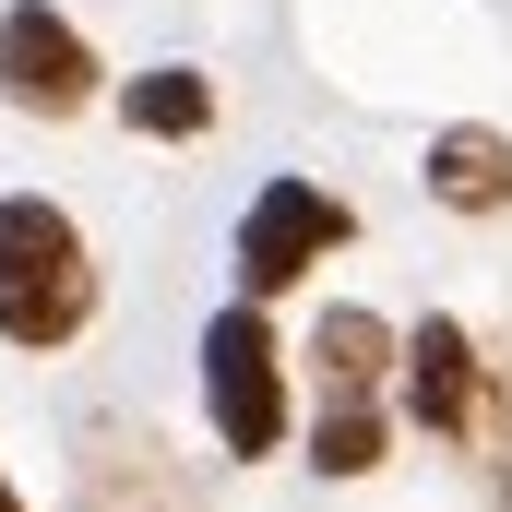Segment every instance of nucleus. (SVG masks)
<instances>
[{"mask_svg": "<svg viewBox=\"0 0 512 512\" xmlns=\"http://www.w3.org/2000/svg\"><path fill=\"white\" fill-rule=\"evenodd\" d=\"M96 322V251L84 227L48 203V191H12L0 203V346H72Z\"/></svg>", "mask_w": 512, "mask_h": 512, "instance_id": "obj_1", "label": "nucleus"}, {"mask_svg": "<svg viewBox=\"0 0 512 512\" xmlns=\"http://www.w3.org/2000/svg\"><path fill=\"white\" fill-rule=\"evenodd\" d=\"M203 417H215V441H227L239 465L286 453V346H274L262 298H227V310L203 322Z\"/></svg>", "mask_w": 512, "mask_h": 512, "instance_id": "obj_2", "label": "nucleus"}, {"mask_svg": "<svg viewBox=\"0 0 512 512\" xmlns=\"http://www.w3.org/2000/svg\"><path fill=\"white\" fill-rule=\"evenodd\" d=\"M346 239H358V215L322 179H262L251 215H239V298H286L310 262H334Z\"/></svg>", "mask_w": 512, "mask_h": 512, "instance_id": "obj_3", "label": "nucleus"}, {"mask_svg": "<svg viewBox=\"0 0 512 512\" xmlns=\"http://www.w3.org/2000/svg\"><path fill=\"white\" fill-rule=\"evenodd\" d=\"M96 96H108V72H96L84 24L48 12V0H12V12H0V108H24V120H84Z\"/></svg>", "mask_w": 512, "mask_h": 512, "instance_id": "obj_4", "label": "nucleus"}, {"mask_svg": "<svg viewBox=\"0 0 512 512\" xmlns=\"http://www.w3.org/2000/svg\"><path fill=\"white\" fill-rule=\"evenodd\" d=\"M489 370H501V358H477V334H465L453 310H429V322L405 334V417H417L441 453H489Z\"/></svg>", "mask_w": 512, "mask_h": 512, "instance_id": "obj_5", "label": "nucleus"}, {"mask_svg": "<svg viewBox=\"0 0 512 512\" xmlns=\"http://www.w3.org/2000/svg\"><path fill=\"white\" fill-rule=\"evenodd\" d=\"M405 370V334H393L382 310H322V334H310V382H322V405H382V382Z\"/></svg>", "mask_w": 512, "mask_h": 512, "instance_id": "obj_6", "label": "nucleus"}, {"mask_svg": "<svg viewBox=\"0 0 512 512\" xmlns=\"http://www.w3.org/2000/svg\"><path fill=\"white\" fill-rule=\"evenodd\" d=\"M429 203L441 215H512V131L489 120H453V131H429Z\"/></svg>", "mask_w": 512, "mask_h": 512, "instance_id": "obj_7", "label": "nucleus"}, {"mask_svg": "<svg viewBox=\"0 0 512 512\" xmlns=\"http://www.w3.org/2000/svg\"><path fill=\"white\" fill-rule=\"evenodd\" d=\"M72 512H191V489L167 477V453H155V441L96 429V441H84V489H72Z\"/></svg>", "mask_w": 512, "mask_h": 512, "instance_id": "obj_8", "label": "nucleus"}, {"mask_svg": "<svg viewBox=\"0 0 512 512\" xmlns=\"http://www.w3.org/2000/svg\"><path fill=\"white\" fill-rule=\"evenodd\" d=\"M120 120L143 131V143H191V131H215V84L179 72V60H167V72H131V84H120Z\"/></svg>", "mask_w": 512, "mask_h": 512, "instance_id": "obj_9", "label": "nucleus"}, {"mask_svg": "<svg viewBox=\"0 0 512 512\" xmlns=\"http://www.w3.org/2000/svg\"><path fill=\"white\" fill-rule=\"evenodd\" d=\"M310 465H322V477H370V465H382V405H322Z\"/></svg>", "mask_w": 512, "mask_h": 512, "instance_id": "obj_10", "label": "nucleus"}, {"mask_svg": "<svg viewBox=\"0 0 512 512\" xmlns=\"http://www.w3.org/2000/svg\"><path fill=\"white\" fill-rule=\"evenodd\" d=\"M0 512H24V489H12V477H0Z\"/></svg>", "mask_w": 512, "mask_h": 512, "instance_id": "obj_11", "label": "nucleus"}]
</instances>
